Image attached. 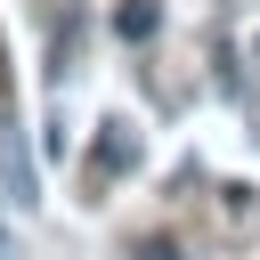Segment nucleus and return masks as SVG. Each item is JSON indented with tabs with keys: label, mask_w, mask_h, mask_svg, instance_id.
I'll return each instance as SVG.
<instances>
[{
	"label": "nucleus",
	"mask_w": 260,
	"mask_h": 260,
	"mask_svg": "<svg viewBox=\"0 0 260 260\" xmlns=\"http://www.w3.org/2000/svg\"><path fill=\"white\" fill-rule=\"evenodd\" d=\"M0 260H16V252H8V236H0Z\"/></svg>",
	"instance_id": "nucleus-5"
},
{
	"label": "nucleus",
	"mask_w": 260,
	"mask_h": 260,
	"mask_svg": "<svg viewBox=\"0 0 260 260\" xmlns=\"http://www.w3.org/2000/svg\"><path fill=\"white\" fill-rule=\"evenodd\" d=\"M114 32H122L130 49L154 41V32H162V0H122V8H114Z\"/></svg>",
	"instance_id": "nucleus-3"
},
{
	"label": "nucleus",
	"mask_w": 260,
	"mask_h": 260,
	"mask_svg": "<svg viewBox=\"0 0 260 260\" xmlns=\"http://www.w3.org/2000/svg\"><path fill=\"white\" fill-rule=\"evenodd\" d=\"M130 171H138V122L106 114V122H98V146L81 154V179H89V195H98V187H114V179H130Z\"/></svg>",
	"instance_id": "nucleus-1"
},
{
	"label": "nucleus",
	"mask_w": 260,
	"mask_h": 260,
	"mask_svg": "<svg viewBox=\"0 0 260 260\" xmlns=\"http://www.w3.org/2000/svg\"><path fill=\"white\" fill-rule=\"evenodd\" d=\"M130 260H179V244H171V236H138V244H130Z\"/></svg>",
	"instance_id": "nucleus-4"
},
{
	"label": "nucleus",
	"mask_w": 260,
	"mask_h": 260,
	"mask_svg": "<svg viewBox=\"0 0 260 260\" xmlns=\"http://www.w3.org/2000/svg\"><path fill=\"white\" fill-rule=\"evenodd\" d=\"M252 49H260V41H252Z\"/></svg>",
	"instance_id": "nucleus-6"
},
{
	"label": "nucleus",
	"mask_w": 260,
	"mask_h": 260,
	"mask_svg": "<svg viewBox=\"0 0 260 260\" xmlns=\"http://www.w3.org/2000/svg\"><path fill=\"white\" fill-rule=\"evenodd\" d=\"M0 187H8V203H16V211H32V203H41V171H32L24 130H0Z\"/></svg>",
	"instance_id": "nucleus-2"
}]
</instances>
